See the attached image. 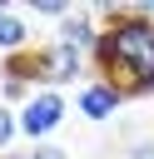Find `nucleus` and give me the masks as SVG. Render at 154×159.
<instances>
[{
  "instance_id": "nucleus-1",
  "label": "nucleus",
  "mask_w": 154,
  "mask_h": 159,
  "mask_svg": "<svg viewBox=\"0 0 154 159\" xmlns=\"http://www.w3.org/2000/svg\"><path fill=\"white\" fill-rule=\"evenodd\" d=\"M104 15L94 70L124 99L154 94V5H99Z\"/></svg>"
},
{
  "instance_id": "nucleus-2",
  "label": "nucleus",
  "mask_w": 154,
  "mask_h": 159,
  "mask_svg": "<svg viewBox=\"0 0 154 159\" xmlns=\"http://www.w3.org/2000/svg\"><path fill=\"white\" fill-rule=\"evenodd\" d=\"M35 55V84L40 89H65V84H75L79 75H84V55H75V50H65L60 40H50V45H40V50H30Z\"/></svg>"
},
{
  "instance_id": "nucleus-3",
  "label": "nucleus",
  "mask_w": 154,
  "mask_h": 159,
  "mask_svg": "<svg viewBox=\"0 0 154 159\" xmlns=\"http://www.w3.org/2000/svg\"><path fill=\"white\" fill-rule=\"evenodd\" d=\"M65 114H70V104H65L60 89H35V99L20 104V134H25L30 144H45V139L65 124Z\"/></svg>"
},
{
  "instance_id": "nucleus-4",
  "label": "nucleus",
  "mask_w": 154,
  "mask_h": 159,
  "mask_svg": "<svg viewBox=\"0 0 154 159\" xmlns=\"http://www.w3.org/2000/svg\"><path fill=\"white\" fill-rule=\"evenodd\" d=\"M99 30L104 25H94V10H84V5H75V15L55 30V40L65 45V50H75V55H84L89 65H94V50H99Z\"/></svg>"
},
{
  "instance_id": "nucleus-5",
  "label": "nucleus",
  "mask_w": 154,
  "mask_h": 159,
  "mask_svg": "<svg viewBox=\"0 0 154 159\" xmlns=\"http://www.w3.org/2000/svg\"><path fill=\"white\" fill-rule=\"evenodd\" d=\"M75 104H79V114H84V119H94V124H104V119H114V114H119V104H124V94H119V89H114L109 80H99V75H94V80H84V84H79V94H75Z\"/></svg>"
},
{
  "instance_id": "nucleus-6",
  "label": "nucleus",
  "mask_w": 154,
  "mask_h": 159,
  "mask_svg": "<svg viewBox=\"0 0 154 159\" xmlns=\"http://www.w3.org/2000/svg\"><path fill=\"white\" fill-rule=\"evenodd\" d=\"M0 50H5V60L30 50V30H25L20 10H10V5H0Z\"/></svg>"
},
{
  "instance_id": "nucleus-7",
  "label": "nucleus",
  "mask_w": 154,
  "mask_h": 159,
  "mask_svg": "<svg viewBox=\"0 0 154 159\" xmlns=\"http://www.w3.org/2000/svg\"><path fill=\"white\" fill-rule=\"evenodd\" d=\"M15 134H20V109H10V104L0 99V154L15 144Z\"/></svg>"
},
{
  "instance_id": "nucleus-8",
  "label": "nucleus",
  "mask_w": 154,
  "mask_h": 159,
  "mask_svg": "<svg viewBox=\"0 0 154 159\" xmlns=\"http://www.w3.org/2000/svg\"><path fill=\"white\" fill-rule=\"evenodd\" d=\"M35 15H40V20H60V25H65V20L75 15V5H70V0H35Z\"/></svg>"
},
{
  "instance_id": "nucleus-9",
  "label": "nucleus",
  "mask_w": 154,
  "mask_h": 159,
  "mask_svg": "<svg viewBox=\"0 0 154 159\" xmlns=\"http://www.w3.org/2000/svg\"><path fill=\"white\" fill-rule=\"evenodd\" d=\"M30 154H35V159H65V149H55V144H35Z\"/></svg>"
},
{
  "instance_id": "nucleus-10",
  "label": "nucleus",
  "mask_w": 154,
  "mask_h": 159,
  "mask_svg": "<svg viewBox=\"0 0 154 159\" xmlns=\"http://www.w3.org/2000/svg\"><path fill=\"white\" fill-rule=\"evenodd\" d=\"M129 159H154V144H149V139H139V144L129 149Z\"/></svg>"
}]
</instances>
